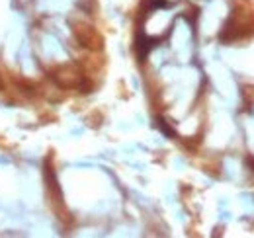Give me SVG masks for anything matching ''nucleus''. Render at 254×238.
<instances>
[{
    "instance_id": "f257e3e1",
    "label": "nucleus",
    "mask_w": 254,
    "mask_h": 238,
    "mask_svg": "<svg viewBox=\"0 0 254 238\" xmlns=\"http://www.w3.org/2000/svg\"><path fill=\"white\" fill-rule=\"evenodd\" d=\"M157 41L159 39H153V37H145L143 33H139V37H137V55L141 57V60L145 59L153 49H155V45H157Z\"/></svg>"
},
{
    "instance_id": "f03ea898",
    "label": "nucleus",
    "mask_w": 254,
    "mask_h": 238,
    "mask_svg": "<svg viewBox=\"0 0 254 238\" xmlns=\"http://www.w3.org/2000/svg\"><path fill=\"white\" fill-rule=\"evenodd\" d=\"M157 123H159L160 131H162V133H166V135H168V137H174V135H176V133H174V129H172V127H168V125H166V121H162V119H159V121H157Z\"/></svg>"
}]
</instances>
